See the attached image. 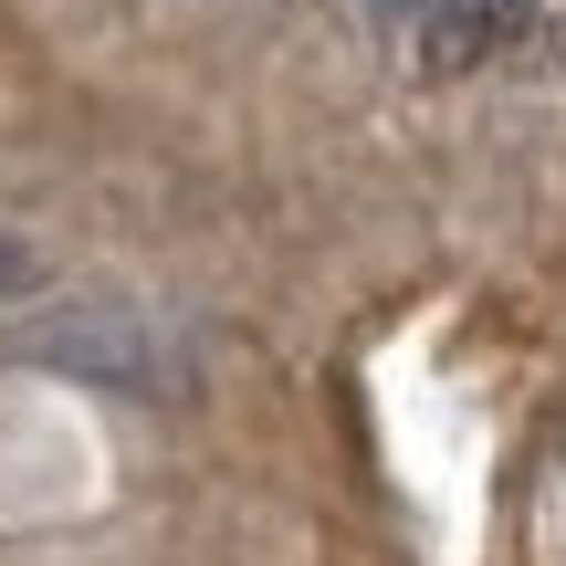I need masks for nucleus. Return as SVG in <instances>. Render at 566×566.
<instances>
[{"label": "nucleus", "mask_w": 566, "mask_h": 566, "mask_svg": "<svg viewBox=\"0 0 566 566\" xmlns=\"http://www.w3.org/2000/svg\"><path fill=\"white\" fill-rule=\"evenodd\" d=\"M21 357L53 367V378H84V388H116V399H189L200 388V336L179 315L137 294H84V304H53V315L21 325Z\"/></svg>", "instance_id": "1"}, {"label": "nucleus", "mask_w": 566, "mask_h": 566, "mask_svg": "<svg viewBox=\"0 0 566 566\" xmlns=\"http://www.w3.org/2000/svg\"><path fill=\"white\" fill-rule=\"evenodd\" d=\"M21 283H32V252H21L11 231H0V294H21Z\"/></svg>", "instance_id": "2"}]
</instances>
